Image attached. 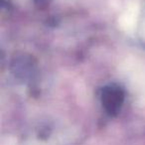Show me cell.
<instances>
[{"label": "cell", "instance_id": "6da1fadb", "mask_svg": "<svg viewBox=\"0 0 145 145\" xmlns=\"http://www.w3.org/2000/svg\"><path fill=\"white\" fill-rule=\"evenodd\" d=\"M101 101L108 114L115 115L120 111L124 103V91L117 85H108L101 91Z\"/></svg>", "mask_w": 145, "mask_h": 145}]
</instances>
